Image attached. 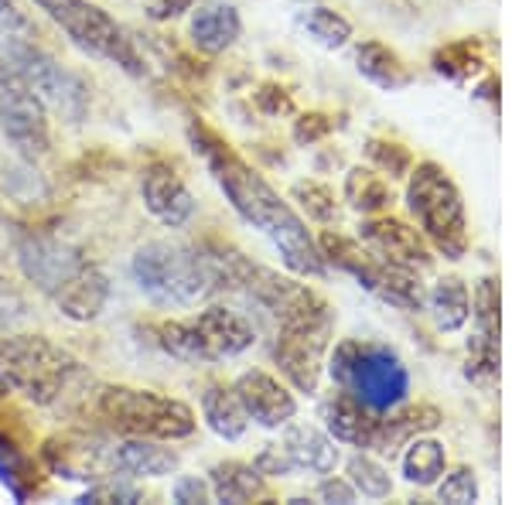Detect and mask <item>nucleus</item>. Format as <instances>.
Here are the masks:
<instances>
[{
  "mask_svg": "<svg viewBox=\"0 0 512 505\" xmlns=\"http://www.w3.org/2000/svg\"><path fill=\"white\" fill-rule=\"evenodd\" d=\"M444 482L437 485V499L441 502H454V505H468L478 502V482H475V471L468 468H454L451 475H441Z\"/></svg>",
  "mask_w": 512,
  "mask_h": 505,
  "instance_id": "obj_33",
  "label": "nucleus"
},
{
  "mask_svg": "<svg viewBox=\"0 0 512 505\" xmlns=\"http://www.w3.org/2000/svg\"><path fill=\"white\" fill-rule=\"evenodd\" d=\"M209 488H212V499L229 502V505L253 502L267 492L256 465H243V461H219V465L209 471Z\"/></svg>",
  "mask_w": 512,
  "mask_h": 505,
  "instance_id": "obj_23",
  "label": "nucleus"
},
{
  "mask_svg": "<svg viewBox=\"0 0 512 505\" xmlns=\"http://www.w3.org/2000/svg\"><path fill=\"white\" fill-rule=\"evenodd\" d=\"M188 134H192L195 151L209 164L216 185L226 192L229 202H233V209L277 246L284 263L294 273L321 277V273L328 270L325 256H321L318 243L311 239L308 229H304L301 215L270 188V181L263 178L260 171H253L246 161H239L216 134H209V130H202V127H192Z\"/></svg>",
  "mask_w": 512,
  "mask_h": 505,
  "instance_id": "obj_1",
  "label": "nucleus"
},
{
  "mask_svg": "<svg viewBox=\"0 0 512 505\" xmlns=\"http://www.w3.org/2000/svg\"><path fill=\"white\" fill-rule=\"evenodd\" d=\"M188 35H192V45L202 55H222L243 35V21H239L236 7L226 4V0H205L192 14Z\"/></svg>",
  "mask_w": 512,
  "mask_h": 505,
  "instance_id": "obj_18",
  "label": "nucleus"
},
{
  "mask_svg": "<svg viewBox=\"0 0 512 505\" xmlns=\"http://www.w3.org/2000/svg\"><path fill=\"white\" fill-rule=\"evenodd\" d=\"M256 471H260L263 478H284V475H294V461L291 454L284 451V444H267L260 454H256Z\"/></svg>",
  "mask_w": 512,
  "mask_h": 505,
  "instance_id": "obj_36",
  "label": "nucleus"
},
{
  "mask_svg": "<svg viewBox=\"0 0 512 505\" xmlns=\"http://www.w3.org/2000/svg\"><path fill=\"white\" fill-rule=\"evenodd\" d=\"M349 482L355 492H362V499H386L393 492V482L386 475V468L379 461L366 458V454H355L349 458Z\"/></svg>",
  "mask_w": 512,
  "mask_h": 505,
  "instance_id": "obj_29",
  "label": "nucleus"
},
{
  "mask_svg": "<svg viewBox=\"0 0 512 505\" xmlns=\"http://www.w3.org/2000/svg\"><path fill=\"white\" fill-rule=\"evenodd\" d=\"M246 417L260 427H287L297 417V400L287 393V386L274 379L270 372L250 369L233 383Z\"/></svg>",
  "mask_w": 512,
  "mask_h": 505,
  "instance_id": "obj_15",
  "label": "nucleus"
},
{
  "mask_svg": "<svg viewBox=\"0 0 512 505\" xmlns=\"http://www.w3.org/2000/svg\"><path fill=\"white\" fill-rule=\"evenodd\" d=\"M154 335H158L161 349L181 362L236 359L256 342L250 321L233 308H222V304H212V308L198 311L195 318L185 321H161Z\"/></svg>",
  "mask_w": 512,
  "mask_h": 505,
  "instance_id": "obj_6",
  "label": "nucleus"
},
{
  "mask_svg": "<svg viewBox=\"0 0 512 505\" xmlns=\"http://www.w3.org/2000/svg\"><path fill=\"white\" fill-rule=\"evenodd\" d=\"M321 417H325V427L335 441L342 444H355L362 451L373 447L376 437V424H379V413H373L369 407H362L355 396H349L345 389H338L332 400L321 407Z\"/></svg>",
  "mask_w": 512,
  "mask_h": 505,
  "instance_id": "obj_19",
  "label": "nucleus"
},
{
  "mask_svg": "<svg viewBox=\"0 0 512 505\" xmlns=\"http://www.w3.org/2000/svg\"><path fill=\"white\" fill-rule=\"evenodd\" d=\"M106 301H110V280H106V273L99 270L96 263H89V267L55 297V308L69 321H96L99 314H103Z\"/></svg>",
  "mask_w": 512,
  "mask_h": 505,
  "instance_id": "obj_20",
  "label": "nucleus"
},
{
  "mask_svg": "<svg viewBox=\"0 0 512 505\" xmlns=\"http://www.w3.org/2000/svg\"><path fill=\"white\" fill-rule=\"evenodd\" d=\"M0 65L28 82L35 96L62 120L82 123L89 113V89L76 72L59 65L38 41L28 38H0Z\"/></svg>",
  "mask_w": 512,
  "mask_h": 505,
  "instance_id": "obj_8",
  "label": "nucleus"
},
{
  "mask_svg": "<svg viewBox=\"0 0 512 505\" xmlns=\"http://www.w3.org/2000/svg\"><path fill=\"white\" fill-rule=\"evenodd\" d=\"M284 451L291 454L297 471H315V475H332L338 465V447L332 437H325L318 427L294 424L284 434Z\"/></svg>",
  "mask_w": 512,
  "mask_h": 505,
  "instance_id": "obj_21",
  "label": "nucleus"
},
{
  "mask_svg": "<svg viewBox=\"0 0 512 505\" xmlns=\"http://www.w3.org/2000/svg\"><path fill=\"white\" fill-rule=\"evenodd\" d=\"M318 499L349 505V502H355V488H352V482H342V478H328V482L318 485Z\"/></svg>",
  "mask_w": 512,
  "mask_h": 505,
  "instance_id": "obj_41",
  "label": "nucleus"
},
{
  "mask_svg": "<svg viewBox=\"0 0 512 505\" xmlns=\"http://www.w3.org/2000/svg\"><path fill=\"white\" fill-rule=\"evenodd\" d=\"M140 195H144L147 212L171 229L185 226L195 215V198L171 164H151L144 171V181H140Z\"/></svg>",
  "mask_w": 512,
  "mask_h": 505,
  "instance_id": "obj_16",
  "label": "nucleus"
},
{
  "mask_svg": "<svg viewBox=\"0 0 512 505\" xmlns=\"http://www.w3.org/2000/svg\"><path fill=\"white\" fill-rule=\"evenodd\" d=\"M355 69L359 76H366L373 86L396 93V89H407L414 82V72L403 65L400 55L393 48H386L383 41H362L359 52H355Z\"/></svg>",
  "mask_w": 512,
  "mask_h": 505,
  "instance_id": "obj_22",
  "label": "nucleus"
},
{
  "mask_svg": "<svg viewBox=\"0 0 512 505\" xmlns=\"http://www.w3.org/2000/svg\"><path fill=\"white\" fill-rule=\"evenodd\" d=\"M0 38H38L35 21L21 11L18 0H0Z\"/></svg>",
  "mask_w": 512,
  "mask_h": 505,
  "instance_id": "obj_34",
  "label": "nucleus"
},
{
  "mask_svg": "<svg viewBox=\"0 0 512 505\" xmlns=\"http://www.w3.org/2000/svg\"><path fill=\"white\" fill-rule=\"evenodd\" d=\"M294 198L301 202V209L308 212V219L315 222H338V202L335 192L321 181H297L294 185Z\"/></svg>",
  "mask_w": 512,
  "mask_h": 505,
  "instance_id": "obj_30",
  "label": "nucleus"
},
{
  "mask_svg": "<svg viewBox=\"0 0 512 505\" xmlns=\"http://www.w3.org/2000/svg\"><path fill=\"white\" fill-rule=\"evenodd\" d=\"M318 250L325 256V263H335L338 270L352 273L366 291L379 294L383 301L400 304V308H420V304H424V287H420L414 270L393 267V263L379 260L376 253L359 250L352 239L335 236V233L321 236Z\"/></svg>",
  "mask_w": 512,
  "mask_h": 505,
  "instance_id": "obj_10",
  "label": "nucleus"
},
{
  "mask_svg": "<svg viewBox=\"0 0 512 505\" xmlns=\"http://www.w3.org/2000/svg\"><path fill=\"white\" fill-rule=\"evenodd\" d=\"M195 0H151L147 7V18L151 21H171V18H181L185 11H192Z\"/></svg>",
  "mask_w": 512,
  "mask_h": 505,
  "instance_id": "obj_40",
  "label": "nucleus"
},
{
  "mask_svg": "<svg viewBox=\"0 0 512 505\" xmlns=\"http://www.w3.org/2000/svg\"><path fill=\"white\" fill-rule=\"evenodd\" d=\"M328 130H332V120L325 113H308V117L294 123V140L297 144H315V140L328 137Z\"/></svg>",
  "mask_w": 512,
  "mask_h": 505,
  "instance_id": "obj_37",
  "label": "nucleus"
},
{
  "mask_svg": "<svg viewBox=\"0 0 512 505\" xmlns=\"http://www.w3.org/2000/svg\"><path fill=\"white\" fill-rule=\"evenodd\" d=\"M332 308H321L304 318L284 321L277 331L274 359L297 393H315L325 372V355L332 345Z\"/></svg>",
  "mask_w": 512,
  "mask_h": 505,
  "instance_id": "obj_11",
  "label": "nucleus"
},
{
  "mask_svg": "<svg viewBox=\"0 0 512 505\" xmlns=\"http://www.w3.org/2000/svg\"><path fill=\"white\" fill-rule=\"evenodd\" d=\"M256 106H260L263 113H270V117H280V113L294 110L291 96H284V89H277V86H263L260 93H256Z\"/></svg>",
  "mask_w": 512,
  "mask_h": 505,
  "instance_id": "obj_39",
  "label": "nucleus"
},
{
  "mask_svg": "<svg viewBox=\"0 0 512 505\" xmlns=\"http://www.w3.org/2000/svg\"><path fill=\"white\" fill-rule=\"evenodd\" d=\"M407 205L420 222V233L434 243L448 260H461L468 250V219L461 192L454 188L448 171L434 161H424L410 171Z\"/></svg>",
  "mask_w": 512,
  "mask_h": 505,
  "instance_id": "obj_7",
  "label": "nucleus"
},
{
  "mask_svg": "<svg viewBox=\"0 0 512 505\" xmlns=\"http://www.w3.org/2000/svg\"><path fill=\"white\" fill-rule=\"evenodd\" d=\"M366 154L373 157L376 168L390 178H403V175H410V168H414V157H410V151L403 144H393V140H369Z\"/></svg>",
  "mask_w": 512,
  "mask_h": 505,
  "instance_id": "obj_31",
  "label": "nucleus"
},
{
  "mask_svg": "<svg viewBox=\"0 0 512 505\" xmlns=\"http://www.w3.org/2000/svg\"><path fill=\"white\" fill-rule=\"evenodd\" d=\"M18 267L41 294H48L55 301V297L89 267V260L76 246L62 243V239H55V236L24 233L18 239Z\"/></svg>",
  "mask_w": 512,
  "mask_h": 505,
  "instance_id": "obj_13",
  "label": "nucleus"
},
{
  "mask_svg": "<svg viewBox=\"0 0 512 505\" xmlns=\"http://www.w3.org/2000/svg\"><path fill=\"white\" fill-rule=\"evenodd\" d=\"M175 502L178 505H205L212 502V488L209 482H202V478H178L175 482Z\"/></svg>",
  "mask_w": 512,
  "mask_h": 505,
  "instance_id": "obj_38",
  "label": "nucleus"
},
{
  "mask_svg": "<svg viewBox=\"0 0 512 505\" xmlns=\"http://www.w3.org/2000/svg\"><path fill=\"white\" fill-rule=\"evenodd\" d=\"M0 130L24 161L45 157L52 147L48 134V106L35 96V89L11 69L0 65Z\"/></svg>",
  "mask_w": 512,
  "mask_h": 505,
  "instance_id": "obj_12",
  "label": "nucleus"
},
{
  "mask_svg": "<svg viewBox=\"0 0 512 505\" xmlns=\"http://www.w3.org/2000/svg\"><path fill=\"white\" fill-rule=\"evenodd\" d=\"M359 239L366 243L369 253H376L379 260L393 263V267L417 273L434 263L427 236L420 233V229L407 226L403 219H393V215H376V219L362 222Z\"/></svg>",
  "mask_w": 512,
  "mask_h": 505,
  "instance_id": "obj_14",
  "label": "nucleus"
},
{
  "mask_svg": "<svg viewBox=\"0 0 512 505\" xmlns=\"http://www.w3.org/2000/svg\"><path fill=\"white\" fill-rule=\"evenodd\" d=\"M448 471V451H444L441 441L434 437H417V441L407 444V454H403V478L417 488H431L441 482V475Z\"/></svg>",
  "mask_w": 512,
  "mask_h": 505,
  "instance_id": "obj_26",
  "label": "nucleus"
},
{
  "mask_svg": "<svg viewBox=\"0 0 512 505\" xmlns=\"http://www.w3.org/2000/svg\"><path fill=\"white\" fill-rule=\"evenodd\" d=\"M345 198L355 212L362 215H379L390 209L393 192H390V181L383 175H376L373 168H352L349 178H345Z\"/></svg>",
  "mask_w": 512,
  "mask_h": 505,
  "instance_id": "obj_27",
  "label": "nucleus"
},
{
  "mask_svg": "<svg viewBox=\"0 0 512 505\" xmlns=\"http://www.w3.org/2000/svg\"><path fill=\"white\" fill-rule=\"evenodd\" d=\"M79 505H103V502H144V492H137L134 485H123V482H99L93 488H86V492L76 499Z\"/></svg>",
  "mask_w": 512,
  "mask_h": 505,
  "instance_id": "obj_35",
  "label": "nucleus"
},
{
  "mask_svg": "<svg viewBox=\"0 0 512 505\" xmlns=\"http://www.w3.org/2000/svg\"><path fill=\"white\" fill-rule=\"evenodd\" d=\"M28 475V465H24V458H21V451L14 447L11 437H4L0 434V478H4V485L11 488V495L18 502L28 499V488L21 485V478Z\"/></svg>",
  "mask_w": 512,
  "mask_h": 505,
  "instance_id": "obj_32",
  "label": "nucleus"
},
{
  "mask_svg": "<svg viewBox=\"0 0 512 505\" xmlns=\"http://www.w3.org/2000/svg\"><path fill=\"white\" fill-rule=\"evenodd\" d=\"M431 314L441 331H458L472 318V294L461 277H441L431 291Z\"/></svg>",
  "mask_w": 512,
  "mask_h": 505,
  "instance_id": "obj_25",
  "label": "nucleus"
},
{
  "mask_svg": "<svg viewBox=\"0 0 512 505\" xmlns=\"http://www.w3.org/2000/svg\"><path fill=\"white\" fill-rule=\"evenodd\" d=\"M106 468L127 478H164L178 468V454L151 437H127L106 451Z\"/></svg>",
  "mask_w": 512,
  "mask_h": 505,
  "instance_id": "obj_17",
  "label": "nucleus"
},
{
  "mask_svg": "<svg viewBox=\"0 0 512 505\" xmlns=\"http://www.w3.org/2000/svg\"><path fill=\"white\" fill-rule=\"evenodd\" d=\"M48 14L59 28L69 35L82 52L99 55V59L117 62L130 76H144V62H140L134 41L120 28L103 7L89 4V0H31Z\"/></svg>",
  "mask_w": 512,
  "mask_h": 505,
  "instance_id": "obj_9",
  "label": "nucleus"
},
{
  "mask_svg": "<svg viewBox=\"0 0 512 505\" xmlns=\"http://www.w3.org/2000/svg\"><path fill=\"white\" fill-rule=\"evenodd\" d=\"M82 366L72 352L48 342L45 335H4L0 338V386L38 407L59 403Z\"/></svg>",
  "mask_w": 512,
  "mask_h": 505,
  "instance_id": "obj_3",
  "label": "nucleus"
},
{
  "mask_svg": "<svg viewBox=\"0 0 512 505\" xmlns=\"http://www.w3.org/2000/svg\"><path fill=\"white\" fill-rule=\"evenodd\" d=\"M96 413L103 424L123 437H151V441L171 444L195 434L198 420L188 403L175 396H161L154 389L134 386H106L96 396Z\"/></svg>",
  "mask_w": 512,
  "mask_h": 505,
  "instance_id": "obj_4",
  "label": "nucleus"
},
{
  "mask_svg": "<svg viewBox=\"0 0 512 505\" xmlns=\"http://www.w3.org/2000/svg\"><path fill=\"white\" fill-rule=\"evenodd\" d=\"M304 28L325 48H342L352 38V24L338 11H332V7H308L304 11Z\"/></svg>",
  "mask_w": 512,
  "mask_h": 505,
  "instance_id": "obj_28",
  "label": "nucleus"
},
{
  "mask_svg": "<svg viewBox=\"0 0 512 505\" xmlns=\"http://www.w3.org/2000/svg\"><path fill=\"white\" fill-rule=\"evenodd\" d=\"M328 372L349 396L373 413H393L410 393V372L403 359L386 345L342 342L328 362Z\"/></svg>",
  "mask_w": 512,
  "mask_h": 505,
  "instance_id": "obj_5",
  "label": "nucleus"
},
{
  "mask_svg": "<svg viewBox=\"0 0 512 505\" xmlns=\"http://www.w3.org/2000/svg\"><path fill=\"white\" fill-rule=\"evenodd\" d=\"M130 273H134L140 294L164 308H192L212 291H219V273L209 253L164 243V239L140 246Z\"/></svg>",
  "mask_w": 512,
  "mask_h": 505,
  "instance_id": "obj_2",
  "label": "nucleus"
},
{
  "mask_svg": "<svg viewBox=\"0 0 512 505\" xmlns=\"http://www.w3.org/2000/svg\"><path fill=\"white\" fill-rule=\"evenodd\" d=\"M202 417L209 430L222 441H239L250 427V417H246L243 403H239L233 386H209L202 393Z\"/></svg>",
  "mask_w": 512,
  "mask_h": 505,
  "instance_id": "obj_24",
  "label": "nucleus"
}]
</instances>
